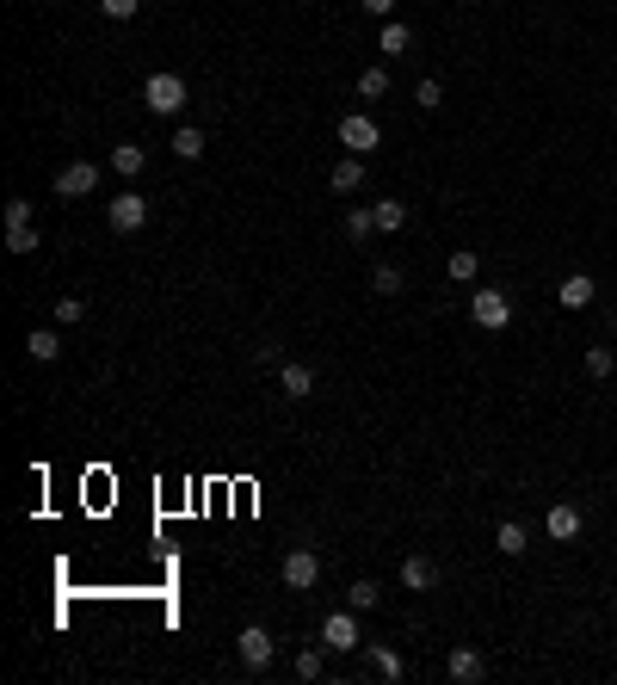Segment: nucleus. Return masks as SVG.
Returning a JSON list of instances; mask_svg holds the SVG:
<instances>
[{"label": "nucleus", "instance_id": "f257e3e1", "mask_svg": "<svg viewBox=\"0 0 617 685\" xmlns=\"http://www.w3.org/2000/svg\"><path fill=\"white\" fill-rule=\"evenodd\" d=\"M142 105H149L155 118H186V75H173V68L149 75L142 81Z\"/></svg>", "mask_w": 617, "mask_h": 685}, {"label": "nucleus", "instance_id": "f03ea898", "mask_svg": "<svg viewBox=\"0 0 617 685\" xmlns=\"http://www.w3.org/2000/svg\"><path fill=\"white\" fill-rule=\"evenodd\" d=\"M469 321H476L482 334H500L513 328V297L494 291V284H482V291H469Z\"/></svg>", "mask_w": 617, "mask_h": 685}, {"label": "nucleus", "instance_id": "7ed1b4c3", "mask_svg": "<svg viewBox=\"0 0 617 685\" xmlns=\"http://www.w3.org/2000/svg\"><path fill=\"white\" fill-rule=\"evenodd\" d=\"M321 648H328V655H358V648H365V630H358L352 605H340V611L321 618Z\"/></svg>", "mask_w": 617, "mask_h": 685}, {"label": "nucleus", "instance_id": "20e7f679", "mask_svg": "<svg viewBox=\"0 0 617 685\" xmlns=\"http://www.w3.org/2000/svg\"><path fill=\"white\" fill-rule=\"evenodd\" d=\"M334 136H340L346 155H377V149H383V124H377L371 112H346Z\"/></svg>", "mask_w": 617, "mask_h": 685}, {"label": "nucleus", "instance_id": "39448f33", "mask_svg": "<svg viewBox=\"0 0 617 685\" xmlns=\"http://www.w3.org/2000/svg\"><path fill=\"white\" fill-rule=\"evenodd\" d=\"M235 655H241V667H247V673H266V667H272V655H278V642H272V630H266V624H241V630H235Z\"/></svg>", "mask_w": 617, "mask_h": 685}, {"label": "nucleus", "instance_id": "423d86ee", "mask_svg": "<svg viewBox=\"0 0 617 685\" xmlns=\"http://www.w3.org/2000/svg\"><path fill=\"white\" fill-rule=\"evenodd\" d=\"M105 223H112L118 235H136L142 223H149V198H142V192H118L112 204H105Z\"/></svg>", "mask_w": 617, "mask_h": 685}, {"label": "nucleus", "instance_id": "0eeeda50", "mask_svg": "<svg viewBox=\"0 0 617 685\" xmlns=\"http://www.w3.org/2000/svg\"><path fill=\"white\" fill-rule=\"evenodd\" d=\"M278 574H284V587H290V593H309V587L321 581V556L297 544V550H284V568H278Z\"/></svg>", "mask_w": 617, "mask_h": 685}, {"label": "nucleus", "instance_id": "6e6552de", "mask_svg": "<svg viewBox=\"0 0 617 685\" xmlns=\"http://www.w3.org/2000/svg\"><path fill=\"white\" fill-rule=\"evenodd\" d=\"M482 673H488V655H482V648H469V642H457L451 655H445V679H451V685H476Z\"/></svg>", "mask_w": 617, "mask_h": 685}, {"label": "nucleus", "instance_id": "1a4fd4ad", "mask_svg": "<svg viewBox=\"0 0 617 685\" xmlns=\"http://www.w3.org/2000/svg\"><path fill=\"white\" fill-rule=\"evenodd\" d=\"M99 192V167L93 161H68L56 173V198H93Z\"/></svg>", "mask_w": 617, "mask_h": 685}, {"label": "nucleus", "instance_id": "9d476101", "mask_svg": "<svg viewBox=\"0 0 617 685\" xmlns=\"http://www.w3.org/2000/svg\"><path fill=\"white\" fill-rule=\"evenodd\" d=\"M278 389H284V402H309V395H315V371L303 365V358H284V365H278Z\"/></svg>", "mask_w": 617, "mask_h": 685}, {"label": "nucleus", "instance_id": "9b49d317", "mask_svg": "<svg viewBox=\"0 0 617 685\" xmlns=\"http://www.w3.org/2000/svg\"><path fill=\"white\" fill-rule=\"evenodd\" d=\"M593 297H599V284H593L587 272H568V278L556 284V303H562V309H593Z\"/></svg>", "mask_w": 617, "mask_h": 685}, {"label": "nucleus", "instance_id": "f8f14e48", "mask_svg": "<svg viewBox=\"0 0 617 685\" xmlns=\"http://www.w3.org/2000/svg\"><path fill=\"white\" fill-rule=\"evenodd\" d=\"M543 531H550L556 544H574V537H580V507H568V500H556V507L543 513Z\"/></svg>", "mask_w": 617, "mask_h": 685}, {"label": "nucleus", "instance_id": "ddd939ff", "mask_svg": "<svg viewBox=\"0 0 617 685\" xmlns=\"http://www.w3.org/2000/svg\"><path fill=\"white\" fill-rule=\"evenodd\" d=\"M402 587L408 593H432V587H439V562H432V556H408L402 562Z\"/></svg>", "mask_w": 617, "mask_h": 685}, {"label": "nucleus", "instance_id": "4468645a", "mask_svg": "<svg viewBox=\"0 0 617 685\" xmlns=\"http://www.w3.org/2000/svg\"><path fill=\"white\" fill-rule=\"evenodd\" d=\"M365 661H371V673H377V679H389V685H395V679H402V673H408V661H402V655H395V648H389V642H365Z\"/></svg>", "mask_w": 617, "mask_h": 685}, {"label": "nucleus", "instance_id": "2eb2a0df", "mask_svg": "<svg viewBox=\"0 0 617 685\" xmlns=\"http://www.w3.org/2000/svg\"><path fill=\"white\" fill-rule=\"evenodd\" d=\"M377 50H383V62L408 56V50H414V31H408L402 19H383V31H377Z\"/></svg>", "mask_w": 617, "mask_h": 685}, {"label": "nucleus", "instance_id": "dca6fc26", "mask_svg": "<svg viewBox=\"0 0 617 685\" xmlns=\"http://www.w3.org/2000/svg\"><path fill=\"white\" fill-rule=\"evenodd\" d=\"M328 186H334V192H358V186H365V155H340V161L328 167Z\"/></svg>", "mask_w": 617, "mask_h": 685}, {"label": "nucleus", "instance_id": "f3484780", "mask_svg": "<svg viewBox=\"0 0 617 685\" xmlns=\"http://www.w3.org/2000/svg\"><path fill=\"white\" fill-rule=\"evenodd\" d=\"M167 149H173L179 161H204V149H210V142H204V130H198V124H186V118H179V130H173V142H167Z\"/></svg>", "mask_w": 617, "mask_h": 685}, {"label": "nucleus", "instance_id": "a211bd4d", "mask_svg": "<svg viewBox=\"0 0 617 685\" xmlns=\"http://www.w3.org/2000/svg\"><path fill=\"white\" fill-rule=\"evenodd\" d=\"M494 550H500V556H525V550H531V531H525L519 519H500V525H494Z\"/></svg>", "mask_w": 617, "mask_h": 685}, {"label": "nucleus", "instance_id": "6ab92c4d", "mask_svg": "<svg viewBox=\"0 0 617 685\" xmlns=\"http://www.w3.org/2000/svg\"><path fill=\"white\" fill-rule=\"evenodd\" d=\"M371 216H377V235H402L408 229V204L402 198H377Z\"/></svg>", "mask_w": 617, "mask_h": 685}, {"label": "nucleus", "instance_id": "aec40b11", "mask_svg": "<svg viewBox=\"0 0 617 685\" xmlns=\"http://www.w3.org/2000/svg\"><path fill=\"white\" fill-rule=\"evenodd\" d=\"M25 352L38 358V365H56V358H62V334L56 328H31L25 334Z\"/></svg>", "mask_w": 617, "mask_h": 685}, {"label": "nucleus", "instance_id": "412c9836", "mask_svg": "<svg viewBox=\"0 0 617 685\" xmlns=\"http://www.w3.org/2000/svg\"><path fill=\"white\" fill-rule=\"evenodd\" d=\"M445 272H451V284H476L482 278V254L476 247H457V254L445 260Z\"/></svg>", "mask_w": 617, "mask_h": 685}, {"label": "nucleus", "instance_id": "4be33fe9", "mask_svg": "<svg viewBox=\"0 0 617 685\" xmlns=\"http://www.w3.org/2000/svg\"><path fill=\"white\" fill-rule=\"evenodd\" d=\"M142 167H149V149H142V142H118V149H112V173L136 179Z\"/></svg>", "mask_w": 617, "mask_h": 685}, {"label": "nucleus", "instance_id": "5701e85b", "mask_svg": "<svg viewBox=\"0 0 617 685\" xmlns=\"http://www.w3.org/2000/svg\"><path fill=\"white\" fill-rule=\"evenodd\" d=\"M377 235V216H371V204H358V210H346V241L352 247H365Z\"/></svg>", "mask_w": 617, "mask_h": 685}, {"label": "nucleus", "instance_id": "b1692460", "mask_svg": "<svg viewBox=\"0 0 617 685\" xmlns=\"http://www.w3.org/2000/svg\"><path fill=\"white\" fill-rule=\"evenodd\" d=\"M402 284H408L402 266H395V260H377V272H371V291H377V297H402Z\"/></svg>", "mask_w": 617, "mask_h": 685}, {"label": "nucleus", "instance_id": "393cba45", "mask_svg": "<svg viewBox=\"0 0 617 685\" xmlns=\"http://www.w3.org/2000/svg\"><path fill=\"white\" fill-rule=\"evenodd\" d=\"M358 99H389V62H371L358 75Z\"/></svg>", "mask_w": 617, "mask_h": 685}, {"label": "nucleus", "instance_id": "a878e982", "mask_svg": "<svg viewBox=\"0 0 617 685\" xmlns=\"http://www.w3.org/2000/svg\"><path fill=\"white\" fill-rule=\"evenodd\" d=\"M580 365H587L593 383H605V377L617 371V352H611V346H587V358H580Z\"/></svg>", "mask_w": 617, "mask_h": 685}, {"label": "nucleus", "instance_id": "bb28decb", "mask_svg": "<svg viewBox=\"0 0 617 685\" xmlns=\"http://www.w3.org/2000/svg\"><path fill=\"white\" fill-rule=\"evenodd\" d=\"M346 605H352V611H377V605H383V587H377V581H352V587H346Z\"/></svg>", "mask_w": 617, "mask_h": 685}, {"label": "nucleus", "instance_id": "cd10ccee", "mask_svg": "<svg viewBox=\"0 0 617 685\" xmlns=\"http://www.w3.org/2000/svg\"><path fill=\"white\" fill-rule=\"evenodd\" d=\"M38 247H44V235H38V223H25V229H7V254H38Z\"/></svg>", "mask_w": 617, "mask_h": 685}, {"label": "nucleus", "instance_id": "c85d7f7f", "mask_svg": "<svg viewBox=\"0 0 617 685\" xmlns=\"http://www.w3.org/2000/svg\"><path fill=\"white\" fill-rule=\"evenodd\" d=\"M321 655H328V648H321V642H315V648H303V655H297V679H303V685H315L321 673H328V661H321Z\"/></svg>", "mask_w": 617, "mask_h": 685}, {"label": "nucleus", "instance_id": "c756f323", "mask_svg": "<svg viewBox=\"0 0 617 685\" xmlns=\"http://www.w3.org/2000/svg\"><path fill=\"white\" fill-rule=\"evenodd\" d=\"M56 321H62V328H81V321H87V297H56Z\"/></svg>", "mask_w": 617, "mask_h": 685}, {"label": "nucleus", "instance_id": "7c9ffc66", "mask_svg": "<svg viewBox=\"0 0 617 685\" xmlns=\"http://www.w3.org/2000/svg\"><path fill=\"white\" fill-rule=\"evenodd\" d=\"M414 105H420V112H439V105H445V87H439V81L426 75V81L414 87Z\"/></svg>", "mask_w": 617, "mask_h": 685}, {"label": "nucleus", "instance_id": "2f4dec72", "mask_svg": "<svg viewBox=\"0 0 617 685\" xmlns=\"http://www.w3.org/2000/svg\"><path fill=\"white\" fill-rule=\"evenodd\" d=\"M38 223V210H31V198H7V229H25Z\"/></svg>", "mask_w": 617, "mask_h": 685}, {"label": "nucleus", "instance_id": "473e14b6", "mask_svg": "<svg viewBox=\"0 0 617 685\" xmlns=\"http://www.w3.org/2000/svg\"><path fill=\"white\" fill-rule=\"evenodd\" d=\"M136 7H142V0H99V13H105V19H118V25H130Z\"/></svg>", "mask_w": 617, "mask_h": 685}, {"label": "nucleus", "instance_id": "72a5a7b5", "mask_svg": "<svg viewBox=\"0 0 617 685\" xmlns=\"http://www.w3.org/2000/svg\"><path fill=\"white\" fill-rule=\"evenodd\" d=\"M358 7H365L371 19H395V0H358Z\"/></svg>", "mask_w": 617, "mask_h": 685}, {"label": "nucleus", "instance_id": "f704fd0d", "mask_svg": "<svg viewBox=\"0 0 617 685\" xmlns=\"http://www.w3.org/2000/svg\"><path fill=\"white\" fill-rule=\"evenodd\" d=\"M463 7H476V0H463Z\"/></svg>", "mask_w": 617, "mask_h": 685}]
</instances>
